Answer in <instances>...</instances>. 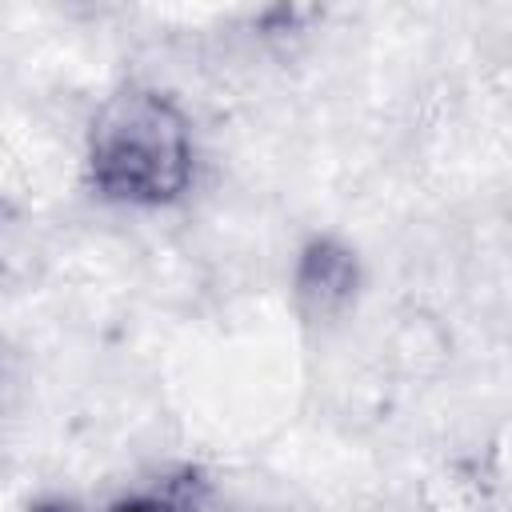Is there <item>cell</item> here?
<instances>
[{"instance_id":"6da1fadb","label":"cell","mask_w":512,"mask_h":512,"mask_svg":"<svg viewBox=\"0 0 512 512\" xmlns=\"http://www.w3.org/2000/svg\"><path fill=\"white\" fill-rule=\"evenodd\" d=\"M92 184L120 204H172L192 176V140L180 108L148 88H124L92 124Z\"/></svg>"},{"instance_id":"277c9868","label":"cell","mask_w":512,"mask_h":512,"mask_svg":"<svg viewBox=\"0 0 512 512\" xmlns=\"http://www.w3.org/2000/svg\"><path fill=\"white\" fill-rule=\"evenodd\" d=\"M36 512H68V508H60V504H44V508H36Z\"/></svg>"},{"instance_id":"3957f363","label":"cell","mask_w":512,"mask_h":512,"mask_svg":"<svg viewBox=\"0 0 512 512\" xmlns=\"http://www.w3.org/2000/svg\"><path fill=\"white\" fill-rule=\"evenodd\" d=\"M112 512H196V492H192V484L176 480V484H164V488L120 500Z\"/></svg>"},{"instance_id":"7a4b0ae2","label":"cell","mask_w":512,"mask_h":512,"mask_svg":"<svg viewBox=\"0 0 512 512\" xmlns=\"http://www.w3.org/2000/svg\"><path fill=\"white\" fill-rule=\"evenodd\" d=\"M296 284H300L304 300H312L320 312H328L352 296L356 264H352L348 248H340L336 240H316V244H308L304 260H300Z\"/></svg>"}]
</instances>
